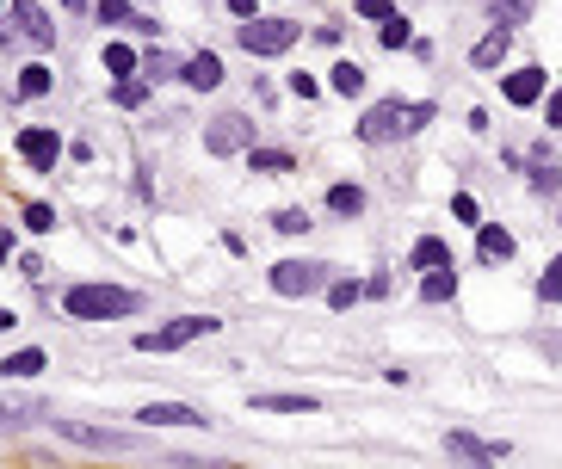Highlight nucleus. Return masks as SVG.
Listing matches in <instances>:
<instances>
[{
	"mask_svg": "<svg viewBox=\"0 0 562 469\" xmlns=\"http://www.w3.org/2000/svg\"><path fill=\"white\" fill-rule=\"evenodd\" d=\"M112 99L124 105V112H136V105L149 99V81H118V93H112Z\"/></svg>",
	"mask_w": 562,
	"mask_h": 469,
	"instance_id": "nucleus-31",
	"label": "nucleus"
},
{
	"mask_svg": "<svg viewBox=\"0 0 562 469\" xmlns=\"http://www.w3.org/2000/svg\"><path fill=\"white\" fill-rule=\"evenodd\" d=\"M408 44V19L396 13V19H383V50H402Z\"/></svg>",
	"mask_w": 562,
	"mask_h": 469,
	"instance_id": "nucleus-35",
	"label": "nucleus"
},
{
	"mask_svg": "<svg viewBox=\"0 0 562 469\" xmlns=\"http://www.w3.org/2000/svg\"><path fill=\"white\" fill-rule=\"evenodd\" d=\"M198 469H235V463H198Z\"/></svg>",
	"mask_w": 562,
	"mask_h": 469,
	"instance_id": "nucleus-43",
	"label": "nucleus"
},
{
	"mask_svg": "<svg viewBox=\"0 0 562 469\" xmlns=\"http://www.w3.org/2000/svg\"><path fill=\"white\" fill-rule=\"evenodd\" d=\"M359 13H365V19H396L390 0H359Z\"/></svg>",
	"mask_w": 562,
	"mask_h": 469,
	"instance_id": "nucleus-37",
	"label": "nucleus"
},
{
	"mask_svg": "<svg viewBox=\"0 0 562 469\" xmlns=\"http://www.w3.org/2000/svg\"><path fill=\"white\" fill-rule=\"evenodd\" d=\"M445 451H451V457H464L470 469H495V463L507 457V445H482L476 432H445Z\"/></svg>",
	"mask_w": 562,
	"mask_h": 469,
	"instance_id": "nucleus-8",
	"label": "nucleus"
},
{
	"mask_svg": "<svg viewBox=\"0 0 562 469\" xmlns=\"http://www.w3.org/2000/svg\"><path fill=\"white\" fill-rule=\"evenodd\" d=\"M328 272L334 266H322V260H278L272 266V291L278 297H309V291H322V284H328Z\"/></svg>",
	"mask_w": 562,
	"mask_h": 469,
	"instance_id": "nucleus-5",
	"label": "nucleus"
},
{
	"mask_svg": "<svg viewBox=\"0 0 562 469\" xmlns=\"http://www.w3.org/2000/svg\"><path fill=\"white\" fill-rule=\"evenodd\" d=\"M525 173H532V192H556L562 186V161L550 155V142H538V149L525 155Z\"/></svg>",
	"mask_w": 562,
	"mask_h": 469,
	"instance_id": "nucleus-14",
	"label": "nucleus"
},
{
	"mask_svg": "<svg viewBox=\"0 0 562 469\" xmlns=\"http://www.w3.org/2000/svg\"><path fill=\"white\" fill-rule=\"evenodd\" d=\"M217 328H223L217 315H180V321H167V328H155V334H136V352H180V346L217 334Z\"/></svg>",
	"mask_w": 562,
	"mask_h": 469,
	"instance_id": "nucleus-3",
	"label": "nucleus"
},
{
	"mask_svg": "<svg viewBox=\"0 0 562 469\" xmlns=\"http://www.w3.org/2000/svg\"><path fill=\"white\" fill-rule=\"evenodd\" d=\"M408 266H414V272H445V266H451V247H445L439 235H420L414 254H408Z\"/></svg>",
	"mask_w": 562,
	"mask_h": 469,
	"instance_id": "nucleus-16",
	"label": "nucleus"
},
{
	"mask_svg": "<svg viewBox=\"0 0 562 469\" xmlns=\"http://www.w3.org/2000/svg\"><path fill=\"white\" fill-rule=\"evenodd\" d=\"M136 420H143L149 432H155V426H210V420H204L198 408H186V402H149Z\"/></svg>",
	"mask_w": 562,
	"mask_h": 469,
	"instance_id": "nucleus-12",
	"label": "nucleus"
},
{
	"mask_svg": "<svg viewBox=\"0 0 562 469\" xmlns=\"http://www.w3.org/2000/svg\"><path fill=\"white\" fill-rule=\"evenodd\" d=\"M328 210H334V216H359V210H365V192L340 179V186H328Z\"/></svg>",
	"mask_w": 562,
	"mask_h": 469,
	"instance_id": "nucleus-23",
	"label": "nucleus"
},
{
	"mask_svg": "<svg viewBox=\"0 0 562 469\" xmlns=\"http://www.w3.org/2000/svg\"><path fill=\"white\" fill-rule=\"evenodd\" d=\"M0 371H7V377H38V371H44V352H38V346H25V352H13Z\"/></svg>",
	"mask_w": 562,
	"mask_h": 469,
	"instance_id": "nucleus-25",
	"label": "nucleus"
},
{
	"mask_svg": "<svg viewBox=\"0 0 562 469\" xmlns=\"http://www.w3.org/2000/svg\"><path fill=\"white\" fill-rule=\"evenodd\" d=\"M488 13H495L501 31H507V25H525V19H532V0H488Z\"/></svg>",
	"mask_w": 562,
	"mask_h": 469,
	"instance_id": "nucleus-24",
	"label": "nucleus"
},
{
	"mask_svg": "<svg viewBox=\"0 0 562 469\" xmlns=\"http://www.w3.org/2000/svg\"><path fill=\"white\" fill-rule=\"evenodd\" d=\"M476 254H482V266H501V260H513V235H507V229H495V223H482V235H476Z\"/></svg>",
	"mask_w": 562,
	"mask_h": 469,
	"instance_id": "nucleus-18",
	"label": "nucleus"
},
{
	"mask_svg": "<svg viewBox=\"0 0 562 469\" xmlns=\"http://www.w3.org/2000/svg\"><path fill=\"white\" fill-rule=\"evenodd\" d=\"M328 87H334V93H346V99L365 93V68H359V62H334V68H328Z\"/></svg>",
	"mask_w": 562,
	"mask_h": 469,
	"instance_id": "nucleus-21",
	"label": "nucleus"
},
{
	"mask_svg": "<svg viewBox=\"0 0 562 469\" xmlns=\"http://www.w3.org/2000/svg\"><path fill=\"white\" fill-rule=\"evenodd\" d=\"M143 68H149V81H167V75H173V62H167L161 50H149V56H143Z\"/></svg>",
	"mask_w": 562,
	"mask_h": 469,
	"instance_id": "nucleus-36",
	"label": "nucleus"
},
{
	"mask_svg": "<svg viewBox=\"0 0 562 469\" xmlns=\"http://www.w3.org/2000/svg\"><path fill=\"white\" fill-rule=\"evenodd\" d=\"M50 408L38 402V395H0V432H19V426H31V420H44Z\"/></svg>",
	"mask_w": 562,
	"mask_h": 469,
	"instance_id": "nucleus-13",
	"label": "nucleus"
},
{
	"mask_svg": "<svg viewBox=\"0 0 562 469\" xmlns=\"http://www.w3.org/2000/svg\"><path fill=\"white\" fill-rule=\"evenodd\" d=\"M248 167H254V173H291L297 155H291V149H248Z\"/></svg>",
	"mask_w": 562,
	"mask_h": 469,
	"instance_id": "nucleus-22",
	"label": "nucleus"
},
{
	"mask_svg": "<svg viewBox=\"0 0 562 469\" xmlns=\"http://www.w3.org/2000/svg\"><path fill=\"white\" fill-rule=\"evenodd\" d=\"M204 149H210V155H241V149H254V124L241 118V112H223L217 124L204 130Z\"/></svg>",
	"mask_w": 562,
	"mask_h": 469,
	"instance_id": "nucleus-7",
	"label": "nucleus"
},
{
	"mask_svg": "<svg viewBox=\"0 0 562 469\" xmlns=\"http://www.w3.org/2000/svg\"><path fill=\"white\" fill-rule=\"evenodd\" d=\"M136 62H143V56H136L130 44H105V68H112V75H130Z\"/></svg>",
	"mask_w": 562,
	"mask_h": 469,
	"instance_id": "nucleus-30",
	"label": "nucleus"
},
{
	"mask_svg": "<svg viewBox=\"0 0 562 469\" xmlns=\"http://www.w3.org/2000/svg\"><path fill=\"white\" fill-rule=\"evenodd\" d=\"M507 105H538L544 99V68H519V75H507Z\"/></svg>",
	"mask_w": 562,
	"mask_h": 469,
	"instance_id": "nucleus-15",
	"label": "nucleus"
},
{
	"mask_svg": "<svg viewBox=\"0 0 562 469\" xmlns=\"http://www.w3.org/2000/svg\"><path fill=\"white\" fill-rule=\"evenodd\" d=\"M507 50H513V31H501V25H495L488 38H476L470 62H476V68H501V62H507Z\"/></svg>",
	"mask_w": 562,
	"mask_h": 469,
	"instance_id": "nucleus-17",
	"label": "nucleus"
},
{
	"mask_svg": "<svg viewBox=\"0 0 562 469\" xmlns=\"http://www.w3.org/2000/svg\"><path fill=\"white\" fill-rule=\"evenodd\" d=\"M451 216H458V223H476V229H482V204H476L470 192H458V198H451Z\"/></svg>",
	"mask_w": 562,
	"mask_h": 469,
	"instance_id": "nucleus-33",
	"label": "nucleus"
},
{
	"mask_svg": "<svg viewBox=\"0 0 562 469\" xmlns=\"http://www.w3.org/2000/svg\"><path fill=\"white\" fill-rule=\"evenodd\" d=\"M62 309L75 321H118V315H136L143 297L136 291H118V284H75V291L62 297Z\"/></svg>",
	"mask_w": 562,
	"mask_h": 469,
	"instance_id": "nucleus-2",
	"label": "nucleus"
},
{
	"mask_svg": "<svg viewBox=\"0 0 562 469\" xmlns=\"http://www.w3.org/2000/svg\"><path fill=\"white\" fill-rule=\"evenodd\" d=\"M458 297V266H445V272H427L420 278V303H451Z\"/></svg>",
	"mask_w": 562,
	"mask_h": 469,
	"instance_id": "nucleus-19",
	"label": "nucleus"
},
{
	"mask_svg": "<svg viewBox=\"0 0 562 469\" xmlns=\"http://www.w3.org/2000/svg\"><path fill=\"white\" fill-rule=\"evenodd\" d=\"M19 93H25V99H44V93H50V68H44V62H31L25 75H19Z\"/></svg>",
	"mask_w": 562,
	"mask_h": 469,
	"instance_id": "nucleus-27",
	"label": "nucleus"
},
{
	"mask_svg": "<svg viewBox=\"0 0 562 469\" xmlns=\"http://www.w3.org/2000/svg\"><path fill=\"white\" fill-rule=\"evenodd\" d=\"M13 25H19V38H31L38 50H50V44H56L50 13H44V7H31V0H19V7H13Z\"/></svg>",
	"mask_w": 562,
	"mask_h": 469,
	"instance_id": "nucleus-9",
	"label": "nucleus"
},
{
	"mask_svg": "<svg viewBox=\"0 0 562 469\" xmlns=\"http://www.w3.org/2000/svg\"><path fill=\"white\" fill-rule=\"evenodd\" d=\"M359 297H365V284H359V278H334V284H328V303H334V309H353Z\"/></svg>",
	"mask_w": 562,
	"mask_h": 469,
	"instance_id": "nucleus-26",
	"label": "nucleus"
},
{
	"mask_svg": "<svg viewBox=\"0 0 562 469\" xmlns=\"http://www.w3.org/2000/svg\"><path fill=\"white\" fill-rule=\"evenodd\" d=\"M420 124H433V105H427V99H414V105L377 99L371 112L359 118V142H396V136H414Z\"/></svg>",
	"mask_w": 562,
	"mask_h": 469,
	"instance_id": "nucleus-1",
	"label": "nucleus"
},
{
	"mask_svg": "<svg viewBox=\"0 0 562 469\" xmlns=\"http://www.w3.org/2000/svg\"><path fill=\"white\" fill-rule=\"evenodd\" d=\"M544 118H550V130H562V87L550 93V105H544Z\"/></svg>",
	"mask_w": 562,
	"mask_h": 469,
	"instance_id": "nucleus-39",
	"label": "nucleus"
},
{
	"mask_svg": "<svg viewBox=\"0 0 562 469\" xmlns=\"http://www.w3.org/2000/svg\"><path fill=\"white\" fill-rule=\"evenodd\" d=\"M56 432L75 439V445H87V451H136V445H143L136 432H105V426H87V420H56Z\"/></svg>",
	"mask_w": 562,
	"mask_h": 469,
	"instance_id": "nucleus-6",
	"label": "nucleus"
},
{
	"mask_svg": "<svg viewBox=\"0 0 562 469\" xmlns=\"http://www.w3.org/2000/svg\"><path fill=\"white\" fill-rule=\"evenodd\" d=\"M7 328H19V315H13V309H0V334H7Z\"/></svg>",
	"mask_w": 562,
	"mask_h": 469,
	"instance_id": "nucleus-42",
	"label": "nucleus"
},
{
	"mask_svg": "<svg viewBox=\"0 0 562 469\" xmlns=\"http://www.w3.org/2000/svg\"><path fill=\"white\" fill-rule=\"evenodd\" d=\"M19 155L38 167V173H50L56 155H62V142H56V130H19Z\"/></svg>",
	"mask_w": 562,
	"mask_h": 469,
	"instance_id": "nucleus-10",
	"label": "nucleus"
},
{
	"mask_svg": "<svg viewBox=\"0 0 562 469\" xmlns=\"http://www.w3.org/2000/svg\"><path fill=\"white\" fill-rule=\"evenodd\" d=\"M223 7H229L235 19H254V0H223Z\"/></svg>",
	"mask_w": 562,
	"mask_h": 469,
	"instance_id": "nucleus-40",
	"label": "nucleus"
},
{
	"mask_svg": "<svg viewBox=\"0 0 562 469\" xmlns=\"http://www.w3.org/2000/svg\"><path fill=\"white\" fill-rule=\"evenodd\" d=\"M254 408H266V414H315L322 402H315V395H254Z\"/></svg>",
	"mask_w": 562,
	"mask_h": 469,
	"instance_id": "nucleus-20",
	"label": "nucleus"
},
{
	"mask_svg": "<svg viewBox=\"0 0 562 469\" xmlns=\"http://www.w3.org/2000/svg\"><path fill=\"white\" fill-rule=\"evenodd\" d=\"M7 260H13V235H7V229H0V266H7Z\"/></svg>",
	"mask_w": 562,
	"mask_h": 469,
	"instance_id": "nucleus-41",
	"label": "nucleus"
},
{
	"mask_svg": "<svg viewBox=\"0 0 562 469\" xmlns=\"http://www.w3.org/2000/svg\"><path fill=\"white\" fill-rule=\"evenodd\" d=\"M93 13H99V25H118V19H130V0H93Z\"/></svg>",
	"mask_w": 562,
	"mask_h": 469,
	"instance_id": "nucleus-34",
	"label": "nucleus"
},
{
	"mask_svg": "<svg viewBox=\"0 0 562 469\" xmlns=\"http://www.w3.org/2000/svg\"><path fill=\"white\" fill-rule=\"evenodd\" d=\"M538 297H544V303H562V254L544 266V278H538Z\"/></svg>",
	"mask_w": 562,
	"mask_h": 469,
	"instance_id": "nucleus-29",
	"label": "nucleus"
},
{
	"mask_svg": "<svg viewBox=\"0 0 562 469\" xmlns=\"http://www.w3.org/2000/svg\"><path fill=\"white\" fill-rule=\"evenodd\" d=\"M25 229L50 235V229H56V210H50V204H25Z\"/></svg>",
	"mask_w": 562,
	"mask_h": 469,
	"instance_id": "nucleus-32",
	"label": "nucleus"
},
{
	"mask_svg": "<svg viewBox=\"0 0 562 469\" xmlns=\"http://www.w3.org/2000/svg\"><path fill=\"white\" fill-rule=\"evenodd\" d=\"M291 93L297 99H315V93H322V81H315V75H291Z\"/></svg>",
	"mask_w": 562,
	"mask_h": 469,
	"instance_id": "nucleus-38",
	"label": "nucleus"
},
{
	"mask_svg": "<svg viewBox=\"0 0 562 469\" xmlns=\"http://www.w3.org/2000/svg\"><path fill=\"white\" fill-rule=\"evenodd\" d=\"M272 229H278V235H303V229H309V210H297V204H291V210H272Z\"/></svg>",
	"mask_w": 562,
	"mask_h": 469,
	"instance_id": "nucleus-28",
	"label": "nucleus"
},
{
	"mask_svg": "<svg viewBox=\"0 0 562 469\" xmlns=\"http://www.w3.org/2000/svg\"><path fill=\"white\" fill-rule=\"evenodd\" d=\"M297 31H303V25H291V19H254V25L235 31V44L248 50V56H285V50L297 44Z\"/></svg>",
	"mask_w": 562,
	"mask_h": 469,
	"instance_id": "nucleus-4",
	"label": "nucleus"
},
{
	"mask_svg": "<svg viewBox=\"0 0 562 469\" xmlns=\"http://www.w3.org/2000/svg\"><path fill=\"white\" fill-rule=\"evenodd\" d=\"M180 81H186L192 93H210V87H223V62L210 56V50H198V56L180 62Z\"/></svg>",
	"mask_w": 562,
	"mask_h": 469,
	"instance_id": "nucleus-11",
	"label": "nucleus"
}]
</instances>
